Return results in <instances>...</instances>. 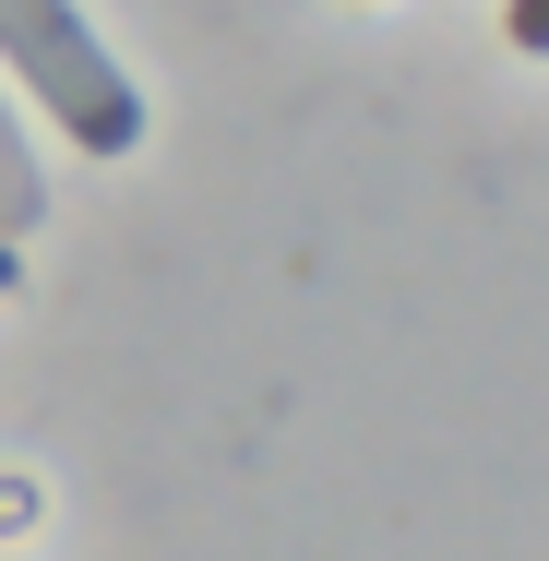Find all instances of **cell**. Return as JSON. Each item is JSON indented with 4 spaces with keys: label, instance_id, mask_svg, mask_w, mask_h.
Instances as JSON below:
<instances>
[{
    "label": "cell",
    "instance_id": "6da1fadb",
    "mask_svg": "<svg viewBox=\"0 0 549 561\" xmlns=\"http://www.w3.org/2000/svg\"><path fill=\"white\" fill-rule=\"evenodd\" d=\"M0 60L84 156H131L144 144V96H131V72L96 48V24L72 0H0Z\"/></svg>",
    "mask_w": 549,
    "mask_h": 561
},
{
    "label": "cell",
    "instance_id": "7a4b0ae2",
    "mask_svg": "<svg viewBox=\"0 0 549 561\" xmlns=\"http://www.w3.org/2000/svg\"><path fill=\"white\" fill-rule=\"evenodd\" d=\"M502 36H514L526 60H549V0H514V12H502Z\"/></svg>",
    "mask_w": 549,
    "mask_h": 561
}]
</instances>
